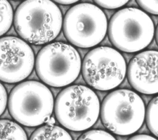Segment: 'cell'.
Here are the masks:
<instances>
[{
	"mask_svg": "<svg viewBox=\"0 0 158 140\" xmlns=\"http://www.w3.org/2000/svg\"><path fill=\"white\" fill-rule=\"evenodd\" d=\"M14 26L26 42L42 45L53 41L60 33L62 15L51 0H25L17 7Z\"/></svg>",
	"mask_w": 158,
	"mask_h": 140,
	"instance_id": "cell-1",
	"label": "cell"
},
{
	"mask_svg": "<svg viewBox=\"0 0 158 140\" xmlns=\"http://www.w3.org/2000/svg\"><path fill=\"white\" fill-rule=\"evenodd\" d=\"M100 101L96 93L82 85H73L62 90L55 104V116L64 128L81 131L92 127L100 114Z\"/></svg>",
	"mask_w": 158,
	"mask_h": 140,
	"instance_id": "cell-2",
	"label": "cell"
},
{
	"mask_svg": "<svg viewBox=\"0 0 158 140\" xmlns=\"http://www.w3.org/2000/svg\"><path fill=\"white\" fill-rule=\"evenodd\" d=\"M9 111L18 123L34 127L46 122L54 109V98L49 88L35 80L23 82L11 91Z\"/></svg>",
	"mask_w": 158,
	"mask_h": 140,
	"instance_id": "cell-3",
	"label": "cell"
},
{
	"mask_svg": "<svg viewBox=\"0 0 158 140\" xmlns=\"http://www.w3.org/2000/svg\"><path fill=\"white\" fill-rule=\"evenodd\" d=\"M145 112L142 98L136 92L128 89L110 92L103 100L100 108L104 126L120 136L136 132L144 122Z\"/></svg>",
	"mask_w": 158,
	"mask_h": 140,
	"instance_id": "cell-4",
	"label": "cell"
},
{
	"mask_svg": "<svg viewBox=\"0 0 158 140\" xmlns=\"http://www.w3.org/2000/svg\"><path fill=\"white\" fill-rule=\"evenodd\" d=\"M80 55L70 44L55 42L43 47L35 62L36 73L46 84L62 87L73 82L81 71Z\"/></svg>",
	"mask_w": 158,
	"mask_h": 140,
	"instance_id": "cell-5",
	"label": "cell"
},
{
	"mask_svg": "<svg viewBox=\"0 0 158 140\" xmlns=\"http://www.w3.org/2000/svg\"><path fill=\"white\" fill-rule=\"evenodd\" d=\"M155 32L151 18L143 10L127 7L117 11L109 25V37L118 50L128 53L140 51L152 41Z\"/></svg>",
	"mask_w": 158,
	"mask_h": 140,
	"instance_id": "cell-6",
	"label": "cell"
},
{
	"mask_svg": "<svg viewBox=\"0 0 158 140\" xmlns=\"http://www.w3.org/2000/svg\"><path fill=\"white\" fill-rule=\"evenodd\" d=\"M64 32L68 41L80 48H90L99 44L107 29L104 12L91 3H80L72 7L66 13Z\"/></svg>",
	"mask_w": 158,
	"mask_h": 140,
	"instance_id": "cell-7",
	"label": "cell"
},
{
	"mask_svg": "<svg viewBox=\"0 0 158 140\" xmlns=\"http://www.w3.org/2000/svg\"><path fill=\"white\" fill-rule=\"evenodd\" d=\"M81 69L85 82L91 87L107 91L116 88L123 82L127 65L125 58L118 50L101 46L86 54Z\"/></svg>",
	"mask_w": 158,
	"mask_h": 140,
	"instance_id": "cell-8",
	"label": "cell"
},
{
	"mask_svg": "<svg viewBox=\"0 0 158 140\" xmlns=\"http://www.w3.org/2000/svg\"><path fill=\"white\" fill-rule=\"evenodd\" d=\"M35 55L31 47L23 40L14 36L0 38V80L17 83L32 72Z\"/></svg>",
	"mask_w": 158,
	"mask_h": 140,
	"instance_id": "cell-9",
	"label": "cell"
},
{
	"mask_svg": "<svg viewBox=\"0 0 158 140\" xmlns=\"http://www.w3.org/2000/svg\"><path fill=\"white\" fill-rule=\"evenodd\" d=\"M157 58L156 50H146L136 55L128 67L130 85L139 93L154 95L158 92Z\"/></svg>",
	"mask_w": 158,
	"mask_h": 140,
	"instance_id": "cell-10",
	"label": "cell"
},
{
	"mask_svg": "<svg viewBox=\"0 0 158 140\" xmlns=\"http://www.w3.org/2000/svg\"><path fill=\"white\" fill-rule=\"evenodd\" d=\"M30 140H73L64 128L55 125L41 126L31 134Z\"/></svg>",
	"mask_w": 158,
	"mask_h": 140,
	"instance_id": "cell-11",
	"label": "cell"
},
{
	"mask_svg": "<svg viewBox=\"0 0 158 140\" xmlns=\"http://www.w3.org/2000/svg\"><path fill=\"white\" fill-rule=\"evenodd\" d=\"M0 140H28L23 128L17 123L7 120H0Z\"/></svg>",
	"mask_w": 158,
	"mask_h": 140,
	"instance_id": "cell-12",
	"label": "cell"
},
{
	"mask_svg": "<svg viewBox=\"0 0 158 140\" xmlns=\"http://www.w3.org/2000/svg\"><path fill=\"white\" fill-rule=\"evenodd\" d=\"M13 9L7 0H0V36L11 27L13 21Z\"/></svg>",
	"mask_w": 158,
	"mask_h": 140,
	"instance_id": "cell-13",
	"label": "cell"
},
{
	"mask_svg": "<svg viewBox=\"0 0 158 140\" xmlns=\"http://www.w3.org/2000/svg\"><path fill=\"white\" fill-rule=\"evenodd\" d=\"M157 97H154L149 103L145 112L146 123L150 131L157 136Z\"/></svg>",
	"mask_w": 158,
	"mask_h": 140,
	"instance_id": "cell-14",
	"label": "cell"
},
{
	"mask_svg": "<svg viewBox=\"0 0 158 140\" xmlns=\"http://www.w3.org/2000/svg\"><path fill=\"white\" fill-rule=\"evenodd\" d=\"M78 140H117L110 133L102 130H91L86 131Z\"/></svg>",
	"mask_w": 158,
	"mask_h": 140,
	"instance_id": "cell-15",
	"label": "cell"
},
{
	"mask_svg": "<svg viewBox=\"0 0 158 140\" xmlns=\"http://www.w3.org/2000/svg\"><path fill=\"white\" fill-rule=\"evenodd\" d=\"M99 6L109 9H114L122 7L127 4L129 0H93Z\"/></svg>",
	"mask_w": 158,
	"mask_h": 140,
	"instance_id": "cell-16",
	"label": "cell"
},
{
	"mask_svg": "<svg viewBox=\"0 0 158 140\" xmlns=\"http://www.w3.org/2000/svg\"><path fill=\"white\" fill-rule=\"evenodd\" d=\"M136 2L139 6L147 12L153 15H157V0H136Z\"/></svg>",
	"mask_w": 158,
	"mask_h": 140,
	"instance_id": "cell-17",
	"label": "cell"
},
{
	"mask_svg": "<svg viewBox=\"0 0 158 140\" xmlns=\"http://www.w3.org/2000/svg\"><path fill=\"white\" fill-rule=\"evenodd\" d=\"M7 101V95L6 88L0 82V115L6 109Z\"/></svg>",
	"mask_w": 158,
	"mask_h": 140,
	"instance_id": "cell-18",
	"label": "cell"
},
{
	"mask_svg": "<svg viewBox=\"0 0 158 140\" xmlns=\"http://www.w3.org/2000/svg\"><path fill=\"white\" fill-rule=\"evenodd\" d=\"M128 140H157L156 138L148 134H136L135 135Z\"/></svg>",
	"mask_w": 158,
	"mask_h": 140,
	"instance_id": "cell-19",
	"label": "cell"
},
{
	"mask_svg": "<svg viewBox=\"0 0 158 140\" xmlns=\"http://www.w3.org/2000/svg\"><path fill=\"white\" fill-rule=\"evenodd\" d=\"M52 1L60 4L68 5V4H72L75 3L80 0H52Z\"/></svg>",
	"mask_w": 158,
	"mask_h": 140,
	"instance_id": "cell-20",
	"label": "cell"
},
{
	"mask_svg": "<svg viewBox=\"0 0 158 140\" xmlns=\"http://www.w3.org/2000/svg\"><path fill=\"white\" fill-rule=\"evenodd\" d=\"M45 123L47 124V125H54V123H55V119H54V118L53 117H52V116L49 117L48 119V120L46 121Z\"/></svg>",
	"mask_w": 158,
	"mask_h": 140,
	"instance_id": "cell-21",
	"label": "cell"
}]
</instances>
